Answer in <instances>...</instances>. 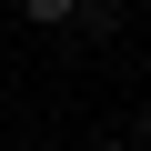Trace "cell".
<instances>
[{"label": "cell", "instance_id": "6da1fadb", "mask_svg": "<svg viewBox=\"0 0 151 151\" xmlns=\"http://www.w3.org/2000/svg\"><path fill=\"white\" fill-rule=\"evenodd\" d=\"M70 30H91V40H121V0H81V10H70Z\"/></svg>", "mask_w": 151, "mask_h": 151}, {"label": "cell", "instance_id": "7a4b0ae2", "mask_svg": "<svg viewBox=\"0 0 151 151\" xmlns=\"http://www.w3.org/2000/svg\"><path fill=\"white\" fill-rule=\"evenodd\" d=\"M70 10H81V0H20V20H30V30H70Z\"/></svg>", "mask_w": 151, "mask_h": 151}, {"label": "cell", "instance_id": "3957f363", "mask_svg": "<svg viewBox=\"0 0 151 151\" xmlns=\"http://www.w3.org/2000/svg\"><path fill=\"white\" fill-rule=\"evenodd\" d=\"M131 141H141V151H151V111H141V121H131Z\"/></svg>", "mask_w": 151, "mask_h": 151}, {"label": "cell", "instance_id": "277c9868", "mask_svg": "<svg viewBox=\"0 0 151 151\" xmlns=\"http://www.w3.org/2000/svg\"><path fill=\"white\" fill-rule=\"evenodd\" d=\"M91 151H141V141H91Z\"/></svg>", "mask_w": 151, "mask_h": 151}]
</instances>
